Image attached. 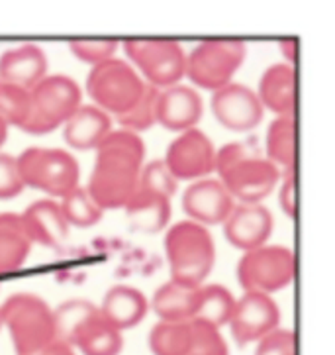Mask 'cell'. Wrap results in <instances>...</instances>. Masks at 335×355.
Listing matches in <instances>:
<instances>
[{
    "instance_id": "f546056e",
    "label": "cell",
    "mask_w": 335,
    "mask_h": 355,
    "mask_svg": "<svg viewBox=\"0 0 335 355\" xmlns=\"http://www.w3.org/2000/svg\"><path fill=\"white\" fill-rule=\"evenodd\" d=\"M98 306H94L93 302L82 300V298H73L63 302L57 310H53V320H55V334L57 340H63L71 344L75 332L81 328L87 318H91Z\"/></svg>"
},
{
    "instance_id": "1f68e13d",
    "label": "cell",
    "mask_w": 335,
    "mask_h": 355,
    "mask_svg": "<svg viewBox=\"0 0 335 355\" xmlns=\"http://www.w3.org/2000/svg\"><path fill=\"white\" fill-rule=\"evenodd\" d=\"M30 114V91L0 83V120L6 126L22 128Z\"/></svg>"
},
{
    "instance_id": "277c9868",
    "label": "cell",
    "mask_w": 335,
    "mask_h": 355,
    "mask_svg": "<svg viewBox=\"0 0 335 355\" xmlns=\"http://www.w3.org/2000/svg\"><path fill=\"white\" fill-rule=\"evenodd\" d=\"M82 104L79 83L67 75H47L30 91V114L20 130L44 136L57 128L77 112Z\"/></svg>"
},
{
    "instance_id": "603a6c76",
    "label": "cell",
    "mask_w": 335,
    "mask_h": 355,
    "mask_svg": "<svg viewBox=\"0 0 335 355\" xmlns=\"http://www.w3.org/2000/svg\"><path fill=\"white\" fill-rule=\"evenodd\" d=\"M200 286L165 283L153 295L151 306L161 322H192L197 316Z\"/></svg>"
},
{
    "instance_id": "8992f818",
    "label": "cell",
    "mask_w": 335,
    "mask_h": 355,
    "mask_svg": "<svg viewBox=\"0 0 335 355\" xmlns=\"http://www.w3.org/2000/svg\"><path fill=\"white\" fill-rule=\"evenodd\" d=\"M16 161L24 187L44 191L53 198H63L79 187V163L65 149L30 148Z\"/></svg>"
},
{
    "instance_id": "ba28073f",
    "label": "cell",
    "mask_w": 335,
    "mask_h": 355,
    "mask_svg": "<svg viewBox=\"0 0 335 355\" xmlns=\"http://www.w3.org/2000/svg\"><path fill=\"white\" fill-rule=\"evenodd\" d=\"M124 51L139 77L155 89H169L185 77L186 53L174 40H127Z\"/></svg>"
},
{
    "instance_id": "7c38bea8",
    "label": "cell",
    "mask_w": 335,
    "mask_h": 355,
    "mask_svg": "<svg viewBox=\"0 0 335 355\" xmlns=\"http://www.w3.org/2000/svg\"><path fill=\"white\" fill-rule=\"evenodd\" d=\"M280 309L269 295L245 293L235 300V309L230 318V330L233 340L239 345L255 344L266 334L278 328Z\"/></svg>"
},
{
    "instance_id": "83f0119b",
    "label": "cell",
    "mask_w": 335,
    "mask_h": 355,
    "mask_svg": "<svg viewBox=\"0 0 335 355\" xmlns=\"http://www.w3.org/2000/svg\"><path fill=\"white\" fill-rule=\"evenodd\" d=\"M59 207L65 216V222L69 226L77 228H91L102 220V208L94 202V198L89 195L87 187H75L63 198H59Z\"/></svg>"
},
{
    "instance_id": "d4e9b609",
    "label": "cell",
    "mask_w": 335,
    "mask_h": 355,
    "mask_svg": "<svg viewBox=\"0 0 335 355\" xmlns=\"http://www.w3.org/2000/svg\"><path fill=\"white\" fill-rule=\"evenodd\" d=\"M32 250V240L20 214H0V275L20 269Z\"/></svg>"
},
{
    "instance_id": "484cf974",
    "label": "cell",
    "mask_w": 335,
    "mask_h": 355,
    "mask_svg": "<svg viewBox=\"0 0 335 355\" xmlns=\"http://www.w3.org/2000/svg\"><path fill=\"white\" fill-rule=\"evenodd\" d=\"M266 161L277 167H296V118L277 116L266 130Z\"/></svg>"
},
{
    "instance_id": "5bb4252c",
    "label": "cell",
    "mask_w": 335,
    "mask_h": 355,
    "mask_svg": "<svg viewBox=\"0 0 335 355\" xmlns=\"http://www.w3.org/2000/svg\"><path fill=\"white\" fill-rule=\"evenodd\" d=\"M235 207L233 196L228 193L220 179L192 181L183 195V208L192 222L208 228L224 224Z\"/></svg>"
},
{
    "instance_id": "7402d4cb",
    "label": "cell",
    "mask_w": 335,
    "mask_h": 355,
    "mask_svg": "<svg viewBox=\"0 0 335 355\" xmlns=\"http://www.w3.org/2000/svg\"><path fill=\"white\" fill-rule=\"evenodd\" d=\"M71 345L82 355H120L124 347V336L96 309L93 316L87 318L75 332Z\"/></svg>"
},
{
    "instance_id": "b9f144b4",
    "label": "cell",
    "mask_w": 335,
    "mask_h": 355,
    "mask_svg": "<svg viewBox=\"0 0 335 355\" xmlns=\"http://www.w3.org/2000/svg\"><path fill=\"white\" fill-rule=\"evenodd\" d=\"M6 139H8V126H6V122L0 120V148L4 146Z\"/></svg>"
},
{
    "instance_id": "4fadbf2b",
    "label": "cell",
    "mask_w": 335,
    "mask_h": 355,
    "mask_svg": "<svg viewBox=\"0 0 335 355\" xmlns=\"http://www.w3.org/2000/svg\"><path fill=\"white\" fill-rule=\"evenodd\" d=\"M212 112L224 128L231 132H247L261 124L265 108L253 89L230 83L214 92Z\"/></svg>"
},
{
    "instance_id": "9c48e42d",
    "label": "cell",
    "mask_w": 335,
    "mask_h": 355,
    "mask_svg": "<svg viewBox=\"0 0 335 355\" xmlns=\"http://www.w3.org/2000/svg\"><path fill=\"white\" fill-rule=\"evenodd\" d=\"M296 257L294 252L284 245H261L245 252L237 263V281L245 293L273 295L282 291L294 281Z\"/></svg>"
},
{
    "instance_id": "d590c367",
    "label": "cell",
    "mask_w": 335,
    "mask_h": 355,
    "mask_svg": "<svg viewBox=\"0 0 335 355\" xmlns=\"http://www.w3.org/2000/svg\"><path fill=\"white\" fill-rule=\"evenodd\" d=\"M253 355H296V334L277 328L257 342Z\"/></svg>"
},
{
    "instance_id": "2e32d148",
    "label": "cell",
    "mask_w": 335,
    "mask_h": 355,
    "mask_svg": "<svg viewBox=\"0 0 335 355\" xmlns=\"http://www.w3.org/2000/svg\"><path fill=\"white\" fill-rule=\"evenodd\" d=\"M204 112L202 96L194 87L174 85L159 91L157 96V124L171 132H186L197 128Z\"/></svg>"
},
{
    "instance_id": "ffe728a7",
    "label": "cell",
    "mask_w": 335,
    "mask_h": 355,
    "mask_svg": "<svg viewBox=\"0 0 335 355\" xmlns=\"http://www.w3.org/2000/svg\"><path fill=\"white\" fill-rule=\"evenodd\" d=\"M259 101L277 116L296 112V69L287 63L271 65L259 80Z\"/></svg>"
},
{
    "instance_id": "e0dca14e",
    "label": "cell",
    "mask_w": 335,
    "mask_h": 355,
    "mask_svg": "<svg viewBox=\"0 0 335 355\" xmlns=\"http://www.w3.org/2000/svg\"><path fill=\"white\" fill-rule=\"evenodd\" d=\"M46 77V51L35 44L12 47L0 55V83L4 85H14L24 91H32Z\"/></svg>"
},
{
    "instance_id": "7bdbcfd3",
    "label": "cell",
    "mask_w": 335,
    "mask_h": 355,
    "mask_svg": "<svg viewBox=\"0 0 335 355\" xmlns=\"http://www.w3.org/2000/svg\"><path fill=\"white\" fill-rule=\"evenodd\" d=\"M2 326H4V324H2V314H0V330H2Z\"/></svg>"
},
{
    "instance_id": "f35d334b",
    "label": "cell",
    "mask_w": 335,
    "mask_h": 355,
    "mask_svg": "<svg viewBox=\"0 0 335 355\" xmlns=\"http://www.w3.org/2000/svg\"><path fill=\"white\" fill-rule=\"evenodd\" d=\"M245 157H251L249 148L242 141H231L228 146H224L220 151H216V169L214 171L220 175V173L230 169L231 165H235L237 161L245 159Z\"/></svg>"
},
{
    "instance_id": "4316f807",
    "label": "cell",
    "mask_w": 335,
    "mask_h": 355,
    "mask_svg": "<svg viewBox=\"0 0 335 355\" xmlns=\"http://www.w3.org/2000/svg\"><path fill=\"white\" fill-rule=\"evenodd\" d=\"M233 309H235V298L226 286L202 285L200 286V300H198L194 320L206 322V324L220 330L221 326L230 324Z\"/></svg>"
},
{
    "instance_id": "5b68a950",
    "label": "cell",
    "mask_w": 335,
    "mask_h": 355,
    "mask_svg": "<svg viewBox=\"0 0 335 355\" xmlns=\"http://www.w3.org/2000/svg\"><path fill=\"white\" fill-rule=\"evenodd\" d=\"M145 85L147 83L127 61L112 58L91 69L87 92L94 101V106L105 110L108 116L114 114L118 118L138 103L145 91Z\"/></svg>"
},
{
    "instance_id": "d6986e66",
    "label": "cell",
    "mask_w": 335,
    "mask_h": 355,
    "mask_svg": "<svg viewBox=\"0 0 335 355\" xmlns=\"http://www.w3.org/2000/svg\"><path fill=\"white\" fill-rule=\"evenodd\" d=\"M112 132V118L94 104H81L63 126V138L73 149H96Z\"/></svg>"
},
{
    "instance_id": "cb8c5ba5",
    "label": "cell",
    "mask_w": 335,
    "mask_h": 355,
    "mask_svg": "<svg viewBox=\"0 0 335 355\" xmlns=\"http://www.w3.org/2000/svg\"><path fill=\"white\" fill-rule=\"evenodd\" d=\"M124 210L132 228L145 234H157L171 220V198L138 189Z\"/></svg>"
},
{
    "instance_id": "6da1fadb",
    "label": "cell",
    "mask_w": 335,
    "mask_h": 355,
    "mask_svg": "<svg viewBox=\"0 0 335 355\" xmlns=\"http://www.w3.org/2000/svg\"><path fill=\"white\" fill-rule=\"evenodd\" d=\"M94 151L96 161L87 187L89 195L102 210L124 208L138 191L145 159L143 139L127 130H112Z\"/></svg>"
},
{
    "instance_id": "8fae6325",
    "label": "cell",
    "mask_w": 335,
    "mask_h": 355,
    "mask_svg": "<svg viewBox=\"0 0 335 355\" xmlns=\"http://www.w3.org/2000/svg\"><path fill=\"white\" fill-rule=\"evenodd\" d=\"M220 181L239 205H261L280 181V169L271 161L251 155L220 173Z\"/></svg>"
},
{
    "instance_id": "e575fe53",
    "label": "cell",
    "mask_w": 335,
    "mask_h": 355,
    "mask_svg": "<svg viewBox=\"0 0 335 355\" xmlns=\"http://www.w3.org/2000/svg\"><path fill=\"white\" fill-rule=\"evenodd\" d=\"M69 49L75 58L84 63H91L94 67L114 58L118 42L116 40H71Z\"/></svg>"
},
{
    "instance_id": "3957f363",
    "label": "cell",
    "mask_w": 335,
    "mask_h": 355,
    "mask_svg": "<svg viewBox=\"0 0 335 355\" xmlns=\"http://www.w3.org/2000/svg\"><path fill=\"white\" fill-rule=\"evenodd\" d=\"M0 314L2 324L10 332L16 355L34 354L57 340L53 310L44 298L30 293L12 295L0 306Z\"/></svg>"
},
{
    "instance_id": "44dd1931",
    "label": "cell",
    "mask_w": 335,
    "mask_h": 355,
    "mask_svg": "<svg viewBox=\"0 0 335 355\" xmlns=\"http://www.w3.org/2000/svg\"><path fill=\"white\" fill-rule=\"evenodd\" d=\"M98 310L114 328L124 332L138 326L139 322L145 318L150 310V302L136 286L116 285L106 293Z\"/></svg>"
},
{
    "instance_id": "f1b7e54d",
    "label": "cell",
    "mask_w": 335,
    "mask_h": 355,
    "mask_svg": "<svg viewBox=\"0 0 335 355\" xmlns=\"http://www.w3.org/2000/svg\"><path fill=\"white\" fill-rule=\"evenodd\" d=\"M153 355H188L190 326L188 322H157L150 334Z\"/></svg>"
},
{
    "instance_id": "4dcf8cb0",
    "label": "cell",
    "mask_w": 335,
    "mask_h": 355,
    "mask_svg": "<svg viewBox=\"0 0 335 355\" xmlns=\"http://www.w3.org/2000/svg\"><path fill=\"white\" fill-rule=\"evenodd\" d=\"M157 96H159V89L145 85V91L139 96V101L127 112L118 116V124L122 130L139 134L143 130H150L151 126L157 124Z\"/></svg>"
},
{
    "instance_id": "836d02e7",
    "label": "cell",
    "mask_w": 335,
    "mask_h": 355,
    "mask_svg": "<svg viewBox=\"0 0 335 355\" xmlns=\"http://www.w3.org/2000/svg\"><path fill=\"white\" fill-rule=\"evenodd\" d=\"M176 183L179 181L174 179L173 173L169 171L165 159H153L141 167L138 189L173 198V195L176 193Z\"/></svg>"
},
{
    "instance_id": "9a60e30c",
    "label": "cell",
    "mask_w": 335,
    "mask_h": 355,
    "mask_svg": "<svg viewBox=\"0 0 335 355\" xmlns=\"http://www.w3.org/2000/svg\"><path fill=\"white\" fill-rule=\"evenodd\" d=\"M275 228V218L263 205H235L224 222L226 240L242 252L265 245Z\"/></svg>"
},
{
    "instance_id": "ac0fdd59",
    "label": "cell",
    "mask_w": 335,
    "mask_h": 355,
    "mask_svg": "<svg viewBox=\"0 0 335 355\" xmlns=\"http://www.w3.org/2000/svg\"><path fill=\"white\" fill-rule=\"evenodd\" d=\"M20 216L32 243L57 250L69 238V224L65 222L59 202L53 198L35 200Z\"/></svg>"
},
{
    "instance_id": "74e56055",
    "label": "cell",
    "mask_w": 335,
    "mask_h": 355,
    "mask_svg": "<svg viewBox=\"0 0 335 355\" xmlns=\"http://www.w3.org/2000/svg\"><path fill=\"white\" fill-rule=\"evenodd\" d=\"M280 193H278V202L282 212L289 218L298 216V179H296V167L284 169V175L280 177Z\"/></svg>"
},
{
    "instance_id": "30bf717a",
    "label": "cell",
    "mask_w": 335,
    "mask_h": 355,
    "mask_svg": "<svg viewBox=\"0 0 335 355\" xmlns=\"http://www.w3.org/2000/svg\"><path fill=\"white\" fill-rule=\"evenodd\" d=\"M165 163L176 181L206 179L216 169V148L202 130L192 128L171 141Z\"/></svg>"
},
{
    "instance_id": "60d3db41",
    "label": "cell",
    "mask_w": 335,
    "mask_h": 355,
    "mask_svg": "<svg viewBox=\"0 0 335 355\" xmlns=\"http://www.w3.org/2000/svg\"><path fill=\"white\" fill-rule=\"evenodd\" d=\"M280 51L287 59V65L290 67H296V59H298V37H287V40H280Z\"/></svg>"
},
{
    "instance_id": "8d00e7d4",
    "label": "cell",
    "mask_w": 335,
    "mask_h": 355,
    "mask_svg": "<svg viewBox=\"0 0 335 355\" xmlns=\"http://www.w3.org/2000/svg\"><path fill=\"white\" fill-rule=\"evenodd\" d=\"M24 183L20 171H18V161L8 153H0V198L8 200L22 193Z\"/></svg>"
},
{
    "instance_id": "7a4b0ae2",
    "label": "cell",
    "mask_w": 335,
    "mask_h": 355,
    "mask_svg": "<svg viewBox=\"0 0 335 355\" xmlns=\"http://www.w3.org/2000/svg\"><path fill=\"white\" fill-rule=\"evenodd\" d=\"M165 252L171 281L185 286H202L216 261V245L208 228L192 220L174 224L165 236Z\"/></svg>"
},
{
    "instance_id": "ab89813d",
    "label": "cell",
    "mask_w": 335,
    "mask_h": 355,
    "mask_svg": "<svg viewBox=\"0 0 335 355\" xmlns=\"http://www.w3.org/2000/svg\"><path fill=\"white\" fill-rule=\"evenodd\" d=\"M28 355H77L75 354V347L67 342H63V340H53L51 344H47L46 347H42V349H37L34 354H28Z\"/></svg>"
},
{
    "instance_id": "d6a6232c",
    "label": "cell",
    "mask_w": 335,
    "mask_h": 355,
    "mask_svg": "<svg viewBox=\"0 0 335 355\" xmlns=\"http://www.w3.org/2000/svg\"><path fill=\"white\" fill-rule=\"evenodd\" d=\"M188 326H190L188 355H230L228 344L218 328L200 320L188 322Z\"/></svg>"
},
{
    "instance_id": "52a82bcc",
    "label": "cell",
    "mask_w": 335,
    "mask_h": 355,
    "mask_svg": "<svg viewBox=\"0 0 335 355\" xmlns=\"http://www.w3.org/2000/svg\"><path fill=\"white\" fill-rule=\"evenodd\" d=\"M247 47L242 40H206L200 42L186 55L185 77L194 83V87L206 91H220L230 85L233 75L245 61Z\"/></svg>"
}]
</instances>
